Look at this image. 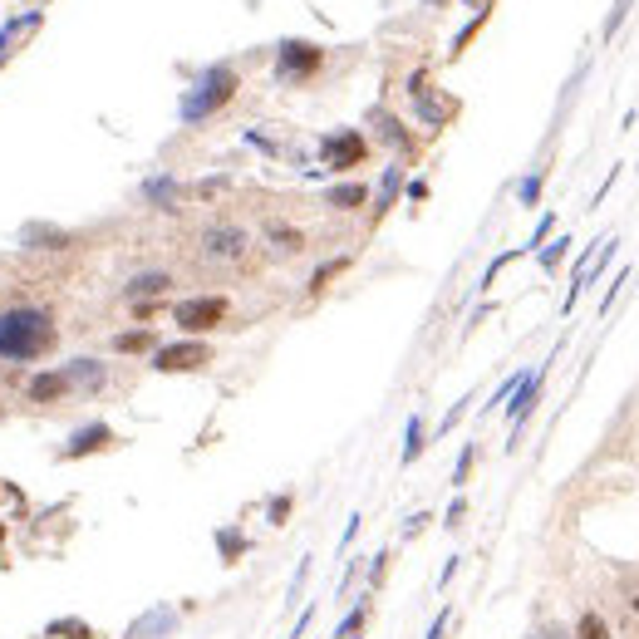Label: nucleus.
I'll list each match as a JSON object with an SVG mask.
<instances>
[{"label": "nucleus", "instance_id": "obj_1", "mask_svg": "<svg viewBox=\"0 0 639 639\" xmlns=\"http://www.w3.org/2000/svg\"><path fill=\"white\" fill-rule=\"evenodd\" d=\"M54 350V315L40 305H20L0 315V360L35 364L40 354Z\"/></svg>", "mask_w": 639, "mask_h": 639}, {"label": "nucleus", "instance_id": "obj_2", "mask_svg": "<svg viewBox=\"0 0 639 639\" xmlns=\"http://www.w3.org/2000/svg\"><path fill=\"white\" fill-rule=\"evenodd\" d=\"M237 70L231 64H207V70L193 80V89L183 94V104H177V118L183 123H207L217 108H227L231 99H237Z\"/></svg>", "mask_w": 639, "mask_h": 639}, {"label": "nucleus", "instance_id": "obj_3", "mask_svg": "<svg viewBox=\"0 0 639 639\" xmlns=\"http://www.w3.org/2000/svg\"><path fill=\"white\" fill-rule=\"evenodd\" d=\"M320 60H324L320 44H310V40H286V44H280V54H276V80H280V84H296V80H305V74H315Z\"/></svg>", "mask_w": 639, "mask_h": 639}, {"label": "nucleus", "instance_id": "obj_4", "mask_svg": "<svg viewBox=\"0 0 639 639\" xmlns=\"http://www.w3.org/2000/svg\"><path fill=\"white\" fill-rule=\"evenodd\" d=\"M409 94H413V108H418L423 128H443V123L457 114V99H447V94H438V89H428V74H413V80H409Z\"/></svg>", "mask_w": 639, "mask_h": 639}, {"label": "nucleus", "instance_id": "obj_5", "mask_svg": "<svg viewBox=\"0 0 639 639\" xmlns=\"http://www.w3.org/2000/svg\"><path fill=\"white\" fill-rule=\"evenodd\" d=\"M173 320L183 324L187 334L217 330V324L227 320V300H221V296H197V300H183V305H173Z\"/></svg>", "mask_w": 639, "mask_h": 639}, {"label": "nucleus", "instance_id": "obj_6", "mask_svg": "<svg viewBox=\"0 0 639 639\" xmlns=\"http://www.w3.org/2000/svg\"><path fill=\"white\" fill-rule=\"evenodd\" d=\"M202 364H211V344H202V340H177L153 354L158 374H187V369H202Z\"/></svg>", "mask_w": 639, "mask_h": 639}, {"label": "nucleus", "instance_id": "obj_7", "mask_svg": "<svg viewBox=\"0 0 639 639\" xmlns=\"http://www.w3.org/2000/svg\"><path fill=\"white\" fill-rule=\"evenodd\" d=\"M320 153H324V167H334V173H344V167H360V163H364L369 143H364V133L344 128V133H330V138L320 143Z\"/></svg>", "mask_w": 639, "mask_h": 639}, {"label": "nucleus", "instance_id": "obj_8", "mask_svg": "<svg viewBox=\"0 0 639 639\" xmlns=\"http://www.w3.org/2000/svg\"><path fill=\"white\" fill-rule=\"evenodd\" d=\"M251 237H246L241 227H207V237H202V256L207 261H241Z\"/></svg>", "mask_w": 639, "mask_h": 639}, {"label": "nucleus", "instance_id": "obj_9", "mask_svg": "<svg viewBox=\"0 0 639 639\" xmlns=\"http://www.w3.org/2000/svg\"><path fill=\"white\" fill-rule=\"evenodd\" d=\"M104 447H114V428L108 423H84V428H74L70 433V443H64V453L60 457H89V453H104Z\"/></svg>", "mask_w": 639, "mask_h": 639}, {"label": "nucleus", "instance_id": "obj_10", "mask_svg": "<svg viewBox=\"0 0 639 639\" xmlns=\"http://www.w3.org/2000/svg\"><path fill=\"white\" fill-rule=\"evenodd\" d=\"M541 389H546V364L541 369H531L526 374V384L512 394V403H507V418H512V428H522L526 418H531V409H536V399H541Z\"/></svg>", "mask_w": 639, "mask_h": 639}, {"label": "nucleus", "instance_id": "obj_11", "mask_svg": "<svg viewBox=\"0 0 639 639\" xmlns=\"http://www.w3.org/2000/svg\"><path fill=\"white\" fill-rule=\"evenodd\" d=\"M173 630H177L173 605H153L148 615H138V620L123 630V639H163V634H173Z\"/></svg>", "mask_w": 639, "mask_h": 639}, {"label": "nucleus", "instance_id": "obj_12", "mask_svg": "<svg viewBox=\"0 0 639 639\" xmlns=\"http://www.w3.org/2000/svg\"><path fill=\"white\" fill-rule=\"evenodd\" d=\"M64 394H70V379H64V369H44V374H35L25 384V399L30 403H60Z\"/></svg>", "mask_w": 639, "mask_h": 639}, {"label": "nucleus", "instance_id": "obj_13", "mask_svg": "<svg viewBox=\"0 0 639 639\" xmlns=\"http://www.w3.org/2000/svg\"><path fill=\"white\" fill-rule=\"evenodd\" d=\"M64 379H70V389H80V394H94V389H104L108 369L99 360H70L64 364Z\"/></svg>", "mask_w": 639, "mask_h": 639}, {"label": "nucleus", "instance_id": "obj_14", "mask_svg": "<svg viewBox=\"0 0 639 639\" xmlns=\"http://www.w3.org/2000/svg\"><path fill=\"white\" fill-rule=\"evenodd\" d=\"M143 197H148V207L173 211V207H177V197H183V187H177L167 173H158V177H148V183H143Z\"/></svg>", "mask_w": 639, "mask_h": 639}, {"label": "nucleus", "instance_id": "obj_15", "mask_svg": "<svg viewBox=\"0 0 639 639\" xmlns=\"http://www.w3.org/2000/svg\"><path fill=\"white\" fill-rule=\"evenodd\" d=\"M167 286H173V276H167V271H143V276L128 280V300H133V305H143V300L163 296Z\"/></svg>", "mask_w": 639, "mask_h": 639}, {"label": "nucleus", "instance_id": "obj_16", "mask_svg": "<svg viewBox=\"0 0 639 639\" xmlns=\"http://www.w3.org/2000/svg\"><path fill=\"white\" fill-rule=\"evenodd\" d=\"M44 639H99V630L80 615H64V620H50L44 625Z\"/></svg>", "mask_w": 639, "mask_h": 639}, {"label": "nucleus", "instance_id": "obj_17", "mask_svg": "<svg viewBox=\"0 0 639 639\" xmlns=\"http://www.w3.org/2000/svg\"><path fill=\"white\" fill-rule=\"evenodd\" d=\"M217 551H221V566H237V560L251 551V536H241L237 526H221V531H217Z\"/></svg>", "mask_w": 639, "mask_h": 639}, {"label": "nucleus", "instance_id": "obj_18", "mask_svg": "<svg viewBox=\"0 0 639 639\" xmlns=\"http://www.w3.org/2000/svg\"><path fill=\"white\" fill-rule=\"evenodd\" d=\"M374 128H379V138H384V143H394L399 153H409V148H413L409 128H403V123H399L394 114H384V108H374Z\"/></svg>", "mask_w": 639, "mask_h": 639}, {"label": "nucleus", "instance_id": "obj_19", "mask_svg": "<svg viewBox=\"0 0 639 639\" xmlns=\"http://www.w3.org/2000/svg\"><path fill=\"white\" fill-rule=\"evenodd\" d=\"M330 207H340V211H354V207H364L369 202V187H360V183H340V187H330Z\"/></svg>", "mask_w": 639, "mask_h": 639}, {"label": "nucleus", "instance_id": "obj_20", "mask_svg": "<svg viewBox=\"0 0 639 639\" xmlns=\"http://www.w3.org/2000/svg\"><path fill=\"white\" fill-rule=\"evenodd\" d=\"M399 187H403V167L394 163V167H384V183H379V217H384L389 207H394V197H399Z\"/></svg>", "mask_w": 639, "mask_h": 639}, {"label": "nucleus", "instance_id": "obj_21", "mask_svg": "<svg viewBox=\"0 0 639 639\" xmlns=\"http://www.w3.org/2000/svg\"><path fill=\"white\" fill-rule=\"evenodd\" d=\"M418 453H423V418L413 413L409 428H403V463H418Z\"/></svg>", "mask_w": 639, "mask_h": 639}, {"label": "nucleus", "instance_id": "obj_22", "mask_svg": "<svg viewBox=\"0 0 639 639\" xmlns=\"http://www.w3.org/2000/svg\"><path fill=\"white\" fill-rule=\"evenodd\" d=\"M364 620H369V596H364V600H360V605H354V610L340 620V630H334V639H354V634L364 630Z\"/></svg>", "mask_w": 639, "mask_h": 639}, {"label": "nucleus", "instance_id": "obj_23", "mask_svg": "<svg viewBox=\"0 0 639 639\" xmlns=\"http://www.w3.org/2000/svg\"><path fill=\"white\" fill-rule=\"evenodd\" d=\"M290 512H296V497H290V492H276V497L266 502V522H271V526H286Z\"/></svg>", "mask_w": 639, "mask_h": 639}, {"label": "nucleus", "instance_id": "obj_24", "mask_svg": "<svg viewBox=\"0 0 639 639\" xmlns=\"http://www.w3.org/2000/svg\"><path fill=\"white\" fill-rule=\"evenodd\" d=\"M114 350H118V354H138V350H153V330H128V334H118V340H114Z\"/></svg>", "mask_w": 639, "mask_h": 639}, {"label": "nucleus", "instance_id": "obj_25", "mask_svg": "<svg viewBox=\"0 0 639 639\" xmlns=\"http://www.w3.org/2000/svg\"><path fill=\"white\" fill-rule=\"evenodd\" d=\"M576 639H610V625H605L596 610H586V615H580V625H576Z\"/></svg>", "mask_w": 639, "mask_h": 639}, {"label": "nucleus", "instance_id": "obj_26", "mask_svg": "<svg viewBox=\"0 0 639 639\" xmlns=\"http://www.w3.org/2000/svg\"><path fill=\"white\" fill-rule=\"evenodd\" d=\"M541 187H546V167H536L531 177H522V187H517L522 207H536V197H541Z\"/></svg>", "mask_w": 639, "mask_h": 639}, {"label": "nucleus", "instance_id": "obj_27", "mask_svg": "<svg viewBox=\"0 0 639 639\" xmlns=\"http://www.w3.org/2000/svg\"><path fill=\"white\" fill-rule=\"evenodd\" d=\"M630 5H634V0H615V5H610V15H605V30H600L605 40L620 35V25H625V15H630Z\"/></svg>", "mask_w": 639, "mask_h": 639}, {"label": "nucleus", "instance_id": "obj_28", "mask_svg": "<svg viewBox=\"0 0 639 639\" xmlns=\"http://www.w3.org/2000/svg\"><path fill=\"white\" fill-rule=\"evenodd\" d=\"M266 237H271L280 251H300V246H305V237H300L296 227H266Z\"/></svg>", "mask_w": 639, "mask_h": 639}, {"label": "nucleus", "instance_id": "obj_29", "mask_svg": "<svg viewBox=\"0 0 639 639\" xmlns=\"http://www.w3.org/2000/svg\"><path fill=\"white\" fill-rule=\"evenodd\" d=\"M20 25H40V15H20V20H10V25L0 30V64H5V50H10V40H15Z\"/></svg>", "mask_w": 639, "mask_h": 639}, {"label": "nucleus", "instance_id": "obj_30", "mask_svg": "<svg viewBox=\"0 0 639 639\" xmlns=\"http://www.w3.org/2000/svg\"><path fill=\"white\" fill-rule=\"evenodd\" d=\"M566 237H560V241H551V246H546V251H541V271H556V266H560V256H566Z\"/></svg>", "mask_w": 639, "mask_h": 639}, {"label": "nucleus", "instance_id": "obj_31", "mask_svg": "<svg viewBox=\"0 0 639 639\" xmlns=\"http://www.w3.org/2000/svg\"><path fill=\"white\" fill-rule=\"evenodd\" d=\"M340 271H344V256H340V261H324L320 271L310 276V290H324V280H330V276H340Z\"/></svg>", "mask_w": 639, "mask_h": 639}, {"label": "nucleus", "instance_id": "obj_32", "mask_svg": "<svg viewBox=\"0 0 639 639\" xmlns=\"http://www.w3.org/2000/svg\"><path fill=\"white\" fill-rule=\"evenodd\" d=\"M473 457H477V447H463V457H457V467H453V487H463L467 473H473Z\"/></svg>", "mask_w": 639, "mask_h": 639}, {"label": "nucleus", "instance_id": "obj_33", "mask_svg": "<svg viewBox=\"0 0 639 639\" xmlns=\"http://www.w3.org/2000/svg\"><path fill=\"white\" fill-rule=\"evenodd\" d=\"M384 576H389V551H379L374 566H369V586H384Z\"/></svg>", "mask_w": 639, "mask_h": 639}, {"label": "nucleus", "instance_id": "obj_34", "mask_svg": "<svg viewBox=\"0 0 639 639\" xmlns=\"http://www.w3.org/2000/svg\"><path fill=\"white\" fill-rule=\"evenodd\" d=\"M625 276H630V271H625V266H620V276H610V290H605V300H600V310H610V305H615V296H620V286H625Z\"/></svg>", "mask_w": 639, "mask_h": 639}, {"label": "nucleus", "instance_id": "obj_35", "mask_svg": "<svg viewBox=\"0 0 639 639\" xmlns=\"http://www.w3.org/2000/svg\"><path fill=\"white\" fill-rule=\"evenodd\" d=\"M531 639H576V630H566V625H541V634Z\"/></svg>", "mask_w": 639, "mask_h": 639}, {"label": "nucleus", "instance_id": "obj_36", "mask_svg": "<svg viewBox=\"0 0 639 639\" xmlns=\"http://www.w3.org/2000/svg\"><path fill=\"white\" fill-rule=\"evenodd\" d=\"M463 517H467V502L457 497L453 507H447V522H443V526H453V531H457V526H463Z\"/></svg>", "mask_w": 639, "mask_h": 639}, {"label": "nucleus", "instance_id": "obj_37", "mask_svg": "<svg viewBox=\"0 0 639 639\" xmlns=\"http://www.w3.org/2000/svg\"><path fill=\"white\" fill-rule=\"evenodd\" d=\"M447 620H453V610H447V605H443V610H438V620H433V625H428V639H443V630H447Z\"/></svg>", "mask_w": 639, "mask_h": 639}, {"label": "nucleus", "instance_id": "obj_38", "mask_svg": "<svg viewBox=\"0 0 639 639\" xmlns=\"http://www.w3.org/2000/svg\"><path fill=\"white\" fill-rule=\"evenodd\" d=\"M551 227H556V217H541V227L531 231V246H546V237H551Z\"/></svg>", "mask_w": 639, "mask_h": 639}, {"label": "nucleus", "instance_id": "obj_39", "mask_svg": "<svg viewBox=\"0 0 639 639\" xmlns=\"http://www.w3.org/2000/svg\"><path fill=\"white\" fill-rule=\"evenodd\" d=\"M423 522H433L428 512H418V517H409V522H403V536H418V531H423Z\"/></svg>", "mask_w": 639, "mask_h": 639}, {"label": "nucleus", "instance_id": "obj_40", "mask_svg": "<svg viewBox=\"0 0 639 639\" xmlns=\"http://www.w3.org/2000/svg\"><path fill=\"white\" fill-rule=\"evenodd\" d=\"M409 197L413 202H428V183H423V177H418V183H409Z\"/></svg>", "mask_w": 639, "mask_h": 639}, {"label": "nucleus", "instance_id": "obj_41", "mask_svg": "<svg viewBox=\"0 0 639 639\" xmlns=\"http://www.w3.org/2000/svg\"><path fill=\"white\" fill-rule=\"evenodd\" d=\"M5 531H10V526H5V522H0V541H5Z\"/></svg>", "mask_w": 639, "mask_h": 639}, {"label": "nucleus", "instance_id": "obj_42", "mask_svg": "<svg viewBox=\"0 0 639 639\" xmlns=\"http://www.w3.org/2000/svg\"><path fill=\"white\" fill-rule=\"evenodd\" d=\"M433 5H438V0H433Z\"/></svg>", "mask_w": 639, "mask_h": 639}]
</instances>
